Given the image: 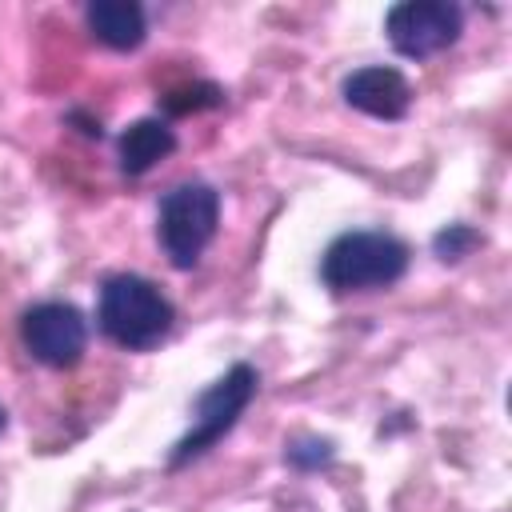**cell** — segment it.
I'll use <instances>...</instances> for the list:
<instances>
[{"label":"cell","instance_id":"obj_1","mask_svg":"<svg viewBox=\"0 0 512 512\" xmlns=\"http://www.w3.org/2000/svg\"><path fill=\"white\" fill-rule=\"evenodd\" d=\"M172 320H176V312H172L168 296L148 276L116 272L100 284L96 324L112 344H120L128 352H148L172 332Z\"/></svg>","mask_w":512,"mask_h":512},{"label":"cell","instance_id":"obj_2","mask_svg":"<svg viewBox=\"0 0 512 512\" xmlns=\"http://www.w3.org/2000/svg\"><path fill=\"white\" fill-rule=\"evenodd\" d=\"M404 272H408V244L396 240L392 232H372V228L340 232L320 256V280L336 296L388 288Z\"/></svg>","mask_w":512,"mask_h":512},{"label":"cell","instance_id":"obj_3","mask_svg":"<svg viewBox=\"0 0 512 512\" xmlns=\"http://www.w3.org/2000/svg\"><path fill=\"white\" fill-rule=\"evenodd\" d=\"M220 224V192L212 184H176L156 212V240L172 268H196Z\"/></svg>","mask_w":512,"mask_h":512},{"label":"cell","instance_id":"obj_4","mask_svg":"<svg viewBox=\"0 0 512 512\" xmlns=\"http://www.w3.org/2000/svg\"><path fill=\"white\" fill-rule=\"evenodd\" d=\"M256 384H260V376H256L252 364H232L208 392H200L196 412H192V428L176 440V448L168 456V468H184L196 456H204L212 444H220L236 428V420L244 416V408L252 404Z\"/></svg>","mask_w":512,"mask_h":512},{"label":"cell","instance_id":"obj_5","mask_svg":"<svg viewBox=\"0 0 512 512\" xmlns=\"http://www.w3.org/2000/svg\"><path fill=\"white\" fill-rule=\"evenodd\" d=\"M384 32L400 56L428 60L460 40L464 12H460V4H448V0H404V4L388 8Z\"/></svg>","mask_w":512,"mask_h":512},{"label":"cell","instance_id":"obj_6","mask_svg":"<svg viewBox=\"0 0 512 512\" xmlns=\"http://www.w3.org/2000/svg\"><path fill=\"white\" fill-rule=\"evenodd\" d=\"M20 340L32 360H40L48 368H72V364H80V356L88 348V320L76 304L44 300L24 312Z\"/></svg>","mask_w":512,"mask_h":512},{"label":"cell","instance_id":"obj_7","mask_svg":"<svg viewBox=\"0 0 512 512\" xmlns=\"http://www.w3.org/2000/svg\"><path fill=\"white\" fill-rule=\"evenodd\" d=\"M344 104L364 112V116H376V120H400L408 116L412 108V84L400 68H388V64H368V68H356L344 76Z\"/></svg>","mask_w":512,"mask_h":512},{"label":"cell","instance_id":"obj_8","mask_svg":"<svg viewBox=\"0 0 512 512\" xmlns=\"http://www.w3.org/2000/svg\"><path fill=\"white\" fill-rule=\"evenodd\" d=\"M84 20H88L92 36L116 52H132L148 36V20L136 0H92L84 8Z\"/></svg>","mask_w":512,"mask_h":512},{"label":"cell","instance_id":"obj_9","mask_svg":"<svg viewBox=\"0 0 512 512\" xmlns=\"http://www.w3.org/2000/svg\"><path fill=\"white\" fill-rule=\"evenodd\" d=\"M172 152H176V132L156 116H144L120 132V168L128 176H144Z\"/></svg>","mask_w":512,"mask_h":512},{"label":"cell","instance_id":"obj_10","mask_svg":"<svg viewBox=\"0 0 512 512\" xmlns=\"http://www.w3.org/2000/svg\"><path fill=\"white\" fill-rule=\"evenodd\" d=\"M224 100V92L216 88V84H188V88H176V92H168L164 96V112H172V116H188V112H200V108H216Z\"/></svg>","mask_w":512,"mask_h":512},{"label":"cell","instance_id":"obj_11","mask_svg":"<svg viewBox=\"0 0 512 512\" xmlns=\"http://www.w3.org/2000/svg\"><path fill=\"white\" fill-rule=\"evenodd\" d=\"M476 244H480V236H476L468 224H448V228H440V232L432 236V252H436L440 260H460V256H468Z\"/></svg>","mask_w":512,"mask_h":512},{"label":"cell","instance_id":"obj_12","mask_svg":"<svg viewBox=\"0 0 512 512\" xmlns=\"http://www.w3.org/2000/svg\"><path fill=\"white\" fill-rule=\"evenodd\" d=\"M284 460L292 464V468H304V472H312V468H324L328 460H332V440H292L288 444V452H284Z\"/></svg>","mask_w":512,"mask_h":512},{"label":"cell","instance_id":"obj_13","mask_svg":"<svg viewBox=\"0 0 512 512\" xmlns=\"http://www.w3.org/2000/svg\"><path fill=\"white\" fill-rule=\"evenodd\" d=\"M0 432H4V408H0Z\"/></svg>","mask_w":512,"mask_h":512}]
</instances>
